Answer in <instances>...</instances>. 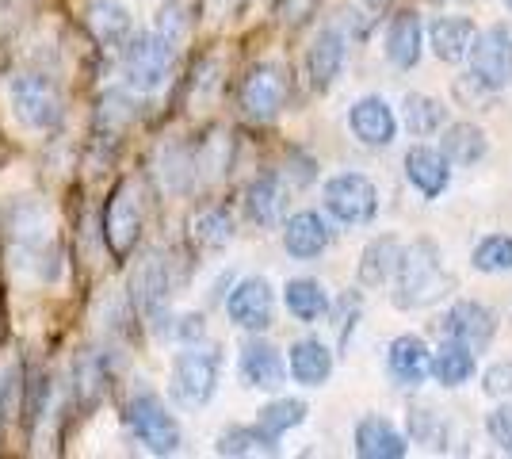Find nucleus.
I'll return each mask as SVG.
<instances>
[{
  "mask_svg": "<svg viewBox=\"0 0 512 459\" xmlns=\"http://www.w3.org/2000/svg\"><path fill=\"white\" fill-rule=\"evenodd\" d=\"M4 257L8 268L31 284L54 287L65 276V241L43 199H20L4 219Z\"/></svg>",
  "mask_w": 512,
  "mask_h": 459,
  "instance_id": "1",
  "label": "nucleus"
},
{
  "mask_svg": "<svg viewBox=\"0 0 512 459\" xmlns=\"http://www.w3.org/2000/svg\"><path fill=\"white\" fill-rule=\"evenodd\" d=\"M451 291L444 253L432 238H417L402 249L398 272L390 280V299L398 310H428Z\"/></svg>",
  "mask_w": 512,
  "mask_h": 459,
  "instance_id": "2",
  "label": "nucleus"
},
{
  "mask_svg": "<svg viewBox=\"0 0 512 459\" xmlns=\"http://www.w3.org/2000/svg\"><path fill=\"white\" fill-rule=\"evenodd\" d=\"M8 111L31 134H54L65 123V92L54 69H20L8 77Z\"/></svg>",
  "mask_w": 512,
  "mask_h": 459,
  "instance_id": "3",
  "label": "nucleus"
},
{
  "mask_svg": "<svg viewBox=\"0 0 512 459\" xmlns=\"http://www.w3.org/2000/svg\"><path fill=\"white\" fill-rule=\"evenodd\" d=\"M180 69V46L169 43L157 31H138L123 50H119V85H127L138 96H157Z\"/></svg>",
  "mask_w": 512,
  "mask_h": 459,
  "instance_id": "4",
  "label": "nucleus"
},
{
  "mask_svg": "<svg viewBox=\"0 0 512 459\" xmlns=\"http://www.w3.org/2000/svg\"><path fill=\"white\" fill-rule=\"evenodd\" d=\"M222 383V349L195 341V345H180L169 360V398L180 410H203L211 406Z\"/></svg>",
  "mask_w": 512,
  "mask_h": 459,
  "instance_id": "5",
  "label": "nucleus"
},
{
  "mask_svg": "<svg viewBox=\"0 0 512 459\" xmlns=\"http://www.w3.org/2000/svg\"><path fill=\"white\" fill-rule=\"evenodd\" d=\"M142 230H146V203L138 192V180L123 176L100 207V241L107 245L111 261H127L134 245L142 241Z\"/></svg>",
  "mask_w": 512,
  "mask_h": 459,
  "instance_id": "6",
  "label": "nucleus"
},
{
  "mask_svg": "<svg viewBox=\"0 0 512 459\" xmlns=\"http://www.w3.org/2000/svg\"><path fill=\"white\" fill-rule=\"evenodd\" d=\"M172 287H176V272H172V261L161 249H150L142 261L134 264V272H130L127 299L134 303L138 318H142L153 333H161V326L169 322Z\"/></svg>",
  "mask_w": 512,
  "mask_h": 459,
  "instance_id": "7",
  "label": "nucleus"
},
{
  "mask_svg": "<svg viewBox=\"0 0 512 459\" xmlns=\"http://www.w3.org/2000/svg\"><path fill=\"white\" fill-rule=\"evenodd\" d=\"M123 421H127L130 437L138 440L150 456H176L184 448V429L180 421L165 406V398L153 391H138L127 402L123 410Z\"/></svg>",
  "mask_w": 512,
  "mask_h": 459,
  "instance_id": "8",
  "label": "nucleus"
},
{
  "mask_svg": "<svg viewBox=\"0 0 512 459\" xmlns=\"http://www.w3.org/2000/svg\"><path fill=\"white\" fill-rule=\"evenodd\" d=\"M325 215L341 226H367L379 215V188L367 173H333L321 184Z\"/></svg>",
  "mask_w": 512,
  "mask_h": 459,
  "instance_id": "9",
  "label": "nucleus"
},
{
  "mask_svg": "<svg viewBox=\"0 0 512 459\" xmlns=\"http://www.w3.org/2000/svg\"><path fill=\"white\" fill-rule=\"evenodd\" d=\"M291 96V77L279 62H256L237 85V108L249 123H272Z\"/></svg>",
  "mask_w": 512,
  "mask_h": 459,
  "instance_id": "10",
  "label": "nucleus"
},
{
  "mask_svg": "<svg viewBox=\"0 0 512 459\" xmlns=\"http://www.w3.org/2000/svg\"><path fill=\"white\" fill-rule=\"evenodd\" d=\"M153 180L165 196H195L199 188H207V176H203V161H199V146L192 138H176L165 142L157 157H153Z\"/></svg>",
  "mask_w": 512,
  "mask_h": 459,
  "instance_id": "11",
  "label": "nucleus"
},
{
  "mask_svg": "<svg viewBox=\"0 0 512 459\" xmlns=\"http://www.w3.org/2000/svg\"><path fill=\"white\" fill-rule=\"evenodd\" d=\"M222 310H226V318H230L234 329L264 333V329L276 322V287L268 284V276H241L226 291Z\"/></svg>",
  "mask_w": 512,
  "mask_h": 459,
  "instance_id": "12",
  "label": "nucleus"
},
{
  "mask_svg": "<svg viewBox=\"0 0 512 459\" xmlns=\"http://www.w3.org/2000/svg\"><path fill=\"white\" fill-rule=\"evenodd\" d=\"M470 81L486 92H501L512 85V31L505 23L478 31L470 46Z\"/></svg>",
  "mask_w": 512,
  "mask_h": 459,
  "instance_id": "13",
  "label": "nucleus"
},
{
  "mask_svg": "<svg viewBox=\"0 0 512 459\" xmlns=\"http://www.w3.org/2000/svg\"><path fill=\"white\" fill-rule=\"evenodd\" d=\"M287 375H291L287 360H283V352L272 341L253 333L237 349V379H241V387H249V391H279L287 383Z\"/></svg>",
  "mask_w": 512,
  "mask_h": 459,
  "instance_id": "14",
  "label": "nucleus"
},
{
  "mask_svg": "<svg viewBox=\"0 0 512 459\" xmlns=\"http://www.w3.org/2000/svg\"><path fill=\"white\" fill-rule=\"evenodd\" d=\"M344 62H348V35L341 27H321L318 35L306 46V77L314 92H329V88L341 81Z\"/></svg>",
  "mask_w": 512,
  "mask_h": 459,
  "instance_id": "15",
  "label": "nucleus"
},
{
  "mask_svg": "<svg viewBox=\"0 0 512 459\" xmlns=\"http://www.w3.org/2000/svg\"><path fill=\"white\" fill-rule=\"evenodd\" d=\"M85 27L88 35H92V43L100 46V50H111V54H119L138 35L134 12H130L127 0H88Z\"/></svg>",
  "mask_w": 512,
  "mask_h": 459,
  "instance_id": "16",
  "label": "nucleus"
},
{
  "mask_svg": "<svg viewBox=\"0 0 512 459\" xmlns=\"http://www.w3.org/2000/svg\"><path fill=\"white\" fill-rule=\"evenodd\" d=\"M436 329L451 337V341H463L470 349H486L497 333V314L478 299H459L448 306V314L436 322Z\"/></svg>",
  "mask_w": 512,
  "mask_h": 459,
  "instance_id": "17",
  "label": "nucleus"
},
{
  "mask_svg": "<svg viewBox=\"0 0 512 459\" xmlns=\"http://www.w3.org/2000/svg\"><path fill=\"white\" fill-rule=\"evenodd\" d=\"M348 131L367 150H386L398 138V115L383 96H360L348 108Z\"/></svg>",
  "mask_w": 512,
  "mask_h": 459,
  "instance_id": "18",
  "label": "nucleus"
},
{
  "mask_svg": "<svg viewBox=\"0 0 512 459\" xmlns=\"http://www.w3.org/2000/svg\"><path fill=\"white\" fill-rule=\"evenodd\" d=\"M287 176L279 169H264L256 173L249 184H245V215L249 222H256L260 230H272V226H283V211H287Z\"/></svg>",
  "mask_w": 512,
  "mask_h": 459,
  "instance_id": "19",
  "label": "nucleus"
},
{
  "mask_svg": "<svg viewBox=\"0 0 512 459\" xmlns=\"http://www.w3.org/2000/svg\"><path fill=\"white\" fill-rule=\"evenodd\" d=\"M283 253L291 261H318L321 253L333 245V230L321 211H295L283 219Z\"/></svg>",
  "mask_w": 512,
  "mask_h": 459,
  "instance_id": "20",
  "label": "nucleus"
},
{
  "mask_svg": "<svg viewBox=\"0 0 512 459\" xmlns=\"http://www.w3.org/2000/svg\"><path fill=\"white\" fill-rule=\"evenodd\" d=\"M386 372L398 387H421L432 375V349L417 333H398L386 345Z\"/></svg>",
  "mask_w": 512,
  "mask_h": 459,
  "instance_id": "21",
  "label": "nucleus"
},
{
  "mask_svg": "<svg viewBox=\"0 0 512 459\" xmlns=\"http://www.w3.org/2000/svg\"><path fill=\"white\" fill-rule=\"evenodd\" d=\"M406 180L413 184V192L425 199H440L448 192L451 184V161L444 157L440 146H425V142H417V146H409L406 150Z\"/></svg>",
  "mask_w": 512,
  "mask_h": 459,
  "instance_id": "22",
  "label": "nucleus"
},
{
  "mask_svg": "<svg viewBox=\"0 0 512 459\" xmlns=\"http://www.w3.org/2000/svg\"><path fill=\"white\" fill-rule=\"evenodd\" d=\"M383 50H386V62L394 69H413L421 62V54H425V23L417 12H394L390 23H386V39H383Z\"/></svg>",
  "mask_w": 512,
  "mask_h": 459,
  "instance_id": "23",
  "label": "nucleus"
},
{
  "mask_svg": "<svg viewBox=\"0 0 512 459\" xmlns=\"http://www.w3.org/2000/svg\"><path fill=\"white\" fill-rule=\"evenodd\" d=\"M352 444H356V456L363 459H402L409 452L406 433L386 421L379 414H363L352 429Z\"/></svg>",
  "mask_w": 512,
  "mask_h": 459,
  "instance_id": "24",
  "label": "nucleus"
},
{
  "mask_svg": "<svg viewBox=\"0 0 512 459\" xmlns=\"http://www.w3.org/2000/svg\"><path fill=\"white\" fill-rule=\"evenodd\" d=\"M333 368H337V356L318 337H299L287 349V372L299 387H325L333 379Z\"/></svg>",
  "mask_w": 512,
  "mask_h": 459,
  "instance_id": "25",
  "label": "nucleus"
},
{
  "mask_svg": "<svg viewBox=\"0 0 512 459\" xmlns=\"http://www.w3.org/2000/svg\"><path fill=\"white\" fill-rule=\"evenodd\" d=\"M107 387H111V356L96 349H85L73 360V368H69L73 402L92 410V406H100V398L107 394Z\"/></svg>",
  "mask_w": 512,
  "mask_h": 459,
  "instance_id": "26",
  "label": "nucleus"
},
{
  "mask_svg": "<svg viewBox=\"0 0 512 459\" xmlns=\"http://www.w3.org/2000/svg\"><path fill=\"white\" fill-rule=\"evenodd\" d=\"M402 238L398 234H379L363 245L360 261H356V280L360 287L375 291V287H386L398 272V261H402Z\"/></svg>",
  "mask_w": 512,
  "mask_h": 459,
  "instance_id": "27",
  "label": "nucleus"
},
{
  "mask_svg": "<svg viewBox=\"0 0 512 459\" xmlns=\"http://www.w3.org/2000/svg\"><path fill=\"white\" fill-rule=\"evenodd\" d=\"M283 306H287V314L295 322L314 326L321 318H329L333 299H329V291H325L321 280H314V276H295V280L283 284Z\"/></svg>",
  "mask_w": 512,
  "mask_h": 459,
  "instance_id": "28",
  "label": "nucleus"
},
{
  "mask_svg": "<svg viewBox=\"0 0 512 459\" xmlns=\"http://www.w3.org/2000/svg\"><path fill=\"white\" fill-rule=\"evenodd\" d=\"M474 39H478V27H474V20H467V16H440V20L428 27V46H432V54H436L440 62H448V66L470 58Z\"/></svg>",
  "mask_w": 512,
  "mask_h": 459,
  "instance_id": "29",
  "label": "nucleus"
},
{
  "mask_svg": "<svg viewBox=\"0 0 512 459\" xmlns=\"http://www.w3.org/2000/svg\"><path fill=\"white\" fill-rule=\"evenodd\" d=\"M279 452V437H272L260 421H253V425H241V421H234V425H226L218 437H214V456H276Z\"/></svg>",
  "mask_w": 512,
  "mask_h": 459,
  "instance_id": "30",
  "label": "nucleus"
},
{
  "mask_svg": "<svg viewBox=\"0 0 512 459\" xmlns=\"http://www.w3.org/2000/svg\"><path fill=\"white\" fill-rule=\"evenodd\" d=\"M237 226H234V211L222 207V203H211L203 211H195L188 219V241L203 253H214V249H226L234 241Z\"/></svg>",
  "mask_w": 512,
  "mask_h": 459,
  "instance_id": "31",
  "label": "nucleus"
},
{
  "mask_svg": "<svg viewBox=\"0 0 512 459\" xmlns=\"http://www.w3.org/2000/svg\"><path fill=\"white\" fill-rule=\"evenodd\" d=\"M440 150H444V157H448L451 165L467 169V165H478L486 157L490 138H486V131L478 123H448L440 131Z\"/></svg>",
  "mask_w": 512,
  "mask_h": 459,
  "instance_id": "32",
  "label": "nucleus"
},
{
  "mask_svg": "<svg viewBox=\"0 0 512 459\" xmlns=\"http://www.w3.org/2000/svg\"><path fill=\"white\" fill-rule=\"evenodd\" d=\"M478 372V360H474V349L463 345V341H451L444 337V345L432 352V379L440 383V387H463L470 383Z\"/></svg>",
  "mask_w": 512,
  "mask_h": 459,
  "instance_id": "33",
  "label": "nucleus"
},
{
  "mask_svg": "<svg viewBox=\"0 0 512 459\" xmlns=\"http://www.w3.org/2000/svg\"><path fill=\"white\" fill-rule=\"evenodd\" d=\"M402 127L413 138L440 134L448 127V104H440L436 96H425V92H409L406 100H402Z\"/></svg>",
  "mask_w": 512,
  "mask_h": 459,
  "instance_id": "34",
  "label": "nucleus"
},
{
  "mask_svg": "<svg viewBox=\"0 0 512 459\" xmlns=\"http://www.w3.org/2000/svg\"><path fill=\"white\" fill-rule=\"evenodd\" d=\"M306 414H310V406H306L302 398H287V394H279V398H272V402H264V406H260L256 421H260L272 437L283 440L291 429H299L302 421H306Z\"/></svg>",
  "mask_w": 512,
  "mask_h": 459,
  "instance_id": "35",
  "label": "nucleus"
},
{
  "mask_svg": "<svg viewBox=\"0 0 512 459\" xmlns=\"http://www.w3.org/2000/svg\"><path fill=\"white\" fill-rule=\"evenodd\" d=\"M470 264H474V272H486V276L512 272V238L509 234H486L482 241H474Z\"/></svg>",
  "mask_w": 512,
  "mask_h": 459,
  "instance_id": "36",
  "label": "nucleus"
},
{
  "mask_svg": "<svg viewBox=\"0 0 512 459\" xmlns=\"http://www.w3.org/2000/svg\"><path fill=\"white\" fill-rule=\"evenodd\" d=\"M23 398H27V375L16 360H4L0 364V429L23 414Z\"/></svg>",
  "mask_w": 512,
  "mask_h": 459,
  "instance_id": "37",
  "label": "nucleus"
},
{
  "mask_svg": "<svg viewBox=\"0 0 512 459\" xmlns=\"http://www.w3.org/2000/svg\"><path fill=\"white\" fill-rule=\"evenodd\" d=\"M153 31L165 35L169 43L184 46L192 39V8L184 0H165L157 12H153Z\"/></svg>",
  "mask_w": 512,
  "mask_h": 459,
  "instance_id": "38",
  "label": "nucleus"
},
{
  "mask_svg": "<svg viewBox=\"0 0 512 459\" xmlns=\"http://www.w3.org/2000/svg\"><path fill=\"white\" fill-rule=\"evenodd\" d=\"M157 337H165L172 345H195L207 337V318L199 310H180V314H169V322L161 326Z\"/></svg>",
  "mask_w": 512,
  "mask_h": 459,
  "instance_id": "39",
  "label": "nucleus"
},
{
  "mask_svg": "<svg viewBox=\"0 0 512 459\" xmlns=\"http://www.w3.org/2000/svg\"><path fill=\"white\" fill-rule=\"evenodd\" d=\"M218 88H222V66H218V58H203V62L195 66L192 81H188V100H192V108L214 104Z\"/></svg>",
  "mask_w": 512,
  "mask_h": 459,
  "instance_id": "40",
  "label": "nucleus"
},
{
  "mask_svg": "<svg viewBox=\"0 0 512 459\" xmlns=\"http://www.w3.org/2000/svg\"><path fill=\"white\" fill-rule=\"evenodd\" d=\"M409 433L417 444H428V448H444V437H448V425H444V417L436 414V410H409Z\"/></svg>",
  "mask_w": 512,
  "mask_h": 459,
  "instance_id": "41",
  "label": "nucleus"
},
{
  "mask_svg": "<svg viewBox=\"0 0 512 459\" xmlns=\"http://www.w3.org/2000/svg\"><path fill=\"white\" fill-rule=\"evenodd\" d=\"M486 433L501 452L512 456V406H493L486 414Z\"/></svg>",
  "mask_w": 512,
  "mask_h": 459,
  "instance_id": "42",
  "label": "nucleus"
},
{
  "mask_svg": "<svg viewBox=\"0 0 512 459\" xmlns=\"http://www.w3.org/2000/svg\"><path fill=\"white\" fill-rule=\"evenodd\" d=\"M283 176H287V184H291V188H306V184H314V180H318V161H314L310 153L295 150L291 157H287Z\"/></svg>",
  "mask_w": 512,
  "mask_h": 459,
  "instance_id": "43",
  "label": "nucleus"
},
{
  "mask_svg": "<svg viewBox=\"0 0 512 459\" xmlns=\"http://www.w3.org/2000/svg\"><path fill=\"white\" fill-rule=\"evenodd\" d=\"M482 391L490 398H509L512 394V360H497L482 372Z\"/></svg>",
  "mask_w": 512,
  "mask_h": 459,
  "instance_id": "44",
  "label": "nucleus"
},
{
  "mask_svg": "<svg viewBox=\"0 0 512 459\" xmlns=\"http://www.w3.org/2000/svg\"><path fill=\"white\" fill-rule=\"evenodd\" d=\"M318 8H321V0H276L279 20L287 23V27H302Z\"/></svg>",
  "mask_w": 512,
  "mask_h": 459,
  "instance_id": "45",
  "label": "nucleus"
},
{
  "mask_svg": "<svg viewBox=\"0 0 512 459\" xmlns=\"http://www.w3.org/2000/svg\"><path fill=\"white\" fill-rule=\"evenodd\" d=\"M31 4H35V0H0V31L16 27V23L31 12Z\"/></svg>",
  "mask_w": 512,
  "mask_h": 459,
  "instance_id": "46",
  "label": "nucleus"
},
{
  "mask_svg": "<svg viewBox=\"0 0 512 459\" xmlns=\"http://www.w3.org/2000/svg\"><path fill=\"white\" fill-rule=\"evenodd\" d=\"M203 4H207V16H211V20H230L245 0H203Z\"/></svg>",
  "mask_w": 512,
  "mask_h": 459,
  "instance_id": "47",
  "label": "nucleus"
},
{
  "mask_svg": "<svg viewBox=\"0 0 512 459\" xmlns=\"http://www.w3.org/2000/svg\"><path fill=\"white\" fill-rule=\"evenodd\" d=\"M501 4H509V8H512V0H501Z\"/></svg>",
  "mask_w": 512,
  "mask_h": 459,
  "instance_id": "48",
  "label": "nucleus"
},
{
  "mask_svg": "<svg viewBox=\"0 0 512 459\" xmlns=\"http://www.w3.org/2000/svg\"><path fill=\"white\" fill-rule=\"evenodd\" d=\"M440 4H444V0H440ZM448 4H451V0H448Z\"/></svg>",
  "mask_w": 512,
  "mask_h": 459,
  "instance_id": "49",
  "label": "nucleus"
}]
</instances>
